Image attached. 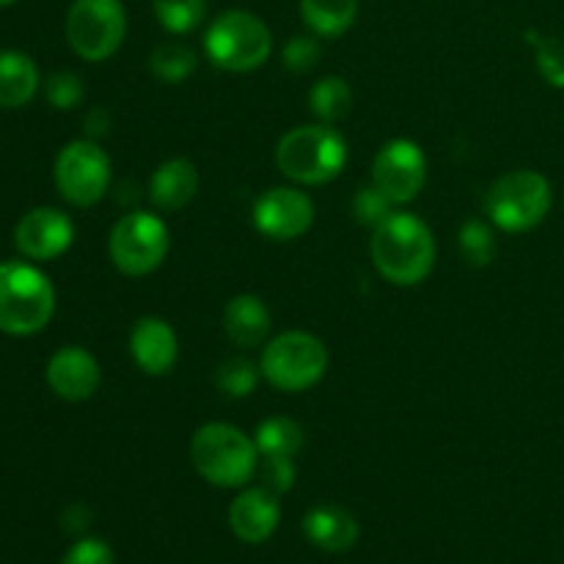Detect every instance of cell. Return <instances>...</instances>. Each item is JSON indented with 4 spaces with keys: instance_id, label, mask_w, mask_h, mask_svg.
Listing matches in <instances>:
<instances>
[{
    "instance_id": "obj_1",
    "label": "cell",
    "mask_w": 564,
    "mask_h": 564,
    "mask_svg": "<svg viewBox=\"0 0 564 564\" xmlns=\"http://www.w3.org/2000/svg\"><path fill=\"white\" fill-rule=\"evenodd\" d=\"M369 251L378 273L397 286H413L433 273V231L411 213H391L383 224L375 226Z\"/></svg>"
},
{
    "instance_id": "obj_2",
    "label": "cell",
    "mask_w": 564,
    "mask_h": 564,
    "mask_svg": "<svg viewBox=\"0 0 564 564\" xmlns=\"http://www.w3.org/2000/svg\"><path fill=\"white\" fill-rule=\"evenodd\" d=\"M257 441L231 424L213 422L191 438V463L215 488H240L259 468Z\"/></svg>"
},
{
    "instance_id": "obj_3",
    "label": "cell",
    "mask_w": 564,
    "mask_h": 564,
    "mask_svg": "<svg viewBox=\"0 0 564 564\" xmlns=\"http://www.w3.org/2000/svg\"><path fill=\"white\" fill-rule=\"evenodd\" d=\"M281 174L301 185H325L347 165V141L330 124H306L286 132L275 149Z\"/></svg>"
},
{
    "instance_id": "obj_4",
    "label": "cell",
    "mask_w": 564,
    "mask_h": 564,
    "mask_svg": "<svg viewBox=\"0 0 564 564\" xmlns=\"http://www.w3.org/2000/svg\"><path fill=\"white\" fill-rule=\"evenodd\" d=\"M55 290L47 275L28 262L0 264V330L11 336L39 334L53 319Z\"/></svg>"
},
{
    "instance_id": "obj_5",
    "label": "cell",
    "mask_w": 564,
    "mask_h": 564,
    "mask_svg": "<svg viewBox=\"0 0 564 564\" xmlns=\"http://www.w3.org/2000/svg\"><path fill=\"white\" fill-rule=\"evenodd\" d=\"M204 50L218 69L251 72L270 58L273 36L257 14L231 9L209 25L207 36H204Z\"/></svg>"
},
{
    "instance_id": "obj_6",
    "label": "cell",
    "mask_w": 564,
    "mask_h": 564,
    "mask_svg": "<svg viewBox=\"0 0 564 564\" xmlns=\"http://www.w3.org/2000/svg\"><path fill=\"white\" fill-rule=\"evenodd\" d=\"M328 369V347L306 330H286L275 336L262 352L259 372L279 391H306L323 380Z\"/></svg>"
},
{
    "instance_id": "obj_7",
    "label": "cell",
    "mask_w": 564,
    "mask_h": 564,
    "mask_svg": "<svg viewBox=\"0 0 564 564\" xmlns=\"http://www.w3.org/2000/svg\"><path fill=\"white\" fill-rule=\"evenodd\" d=\"M551 209V185L538 171H510L490 185L485 213L501 231H529L543 224Z\"/></svg>"
},
{
    "instance_id": "obj_8",
    "label": "cell",
    "mask_w": 564,
    "mask_h": 564,
    "mask_svg": "<svg viewBox=\"0 0 564 564\" xmlns=\"http://www.w3.org/2000/svg\"><path fill=\"white\" fill-rule=\"evenodd\" d=\"M127 36V14L121 0H75L66 14V39L86 61H105Z\"/></svg>"
},
{
    "instance_id": "obj_9",
    "label": "cell",
    "mask_w": 564,
    "mask_h": 564,
    "mask_svg": "<svg viewBox=\"0 0 564 564\" xmlns=\"http://www.w3.org/2000/svg\"><path fill=\"white\" fill-rule=\"evenodd\" d=\"M171 237L169 226L152 213H127L113 226L108 240L110 259L124 275H147L163 264L169 253Z\"/></svg>"
},
{
    "instance_id": "obj_10",
    "label": "cell",
    "mask_w": 564,
    "mask_h": 564,
    "mask_svg": "<svg viewBox=\"0 0 564 564\" xmlns=\"http://www.w3.org/2000/svg\"><path fill=\"white\" fill-rule=\"evenodd\" d=\"M55 187L72 207H91L108 193L110 158L94 141H72L55 158Z\"/></svg>"
},
{
    "instance_id": "obj_11",
    "label": "cell",
    "mask_w": 564,
    "mask_h": 564,
    "mask_svg": "<svg viewBox=\"0 0 564 564\" xmlns=\"http://www.w3.org/2000/svg\"><path fill=\"white\" fill-rule=\"evenodd\" d=\"M427 180V160L419 143L394 138L386 143L372 163V185L380 187L394 204H408L422 193Z\"/></svg>"
},
{
    "instance_id": "obj_12",
    "label": "cell",
    "mask_w": 564,
    "mask_h": 564,
    "mask_svg": "<svg viewBox=\"0 0 564 564\" xmlns=\"http://www.w3.org/2000/svg\"><path fill=\"white\" fill-rule=\"evenodd\" d=\"M314 224V204L297 187H270L253 204V226L268 240H297Z\"/></svg>"
},
{
    "instance_id": "obj_13",
    "label": "cell",
    "mask_w": 564,
    "mask_h": 564,
    "mask_svg": "<svg viewBox=\"0 0 564 564\" xmlns=\"http://www.w3.org/2000/svg\"><path fill=\"white\" fill-rule=\"evenodd\" d=\"M75 240V226L69 215H64L55 207H36L17 224L14 242L22 257L36 259V262H50L69 251Z\"/></svg>"
},
{
    "instance_id": "obj_14",
    "label": "cell",
    "mask_w": 564,
    "mask_h": 564,
    "mask_svg": "<svg viewBox=\"0 0 564 564\" xmlns=\"http://www.w3.org/2000/svg\"><path fill=\"white\" fill-rule=\"evenodd\" d=\"M99 364L86 347H61L47 364V386L66 402H83L99 389Z\"/></svg>"
},
{
    "instance_id": "obj_15",
    "label": "cell",
    "mask_w": 564,
    "mask_h": 564,
    "mask_svg": "<svg viewBox=\"0 0 564 564\" xmlns=\"http://www.w3.org/2000/svg\"><path fill=\"white\" fill-rule=\"evenodd\" d=\"M281 505L279 494L268 488L242 490L229 507V527L242 543H264L279 529Z\"/></svg>"
},
{
    "instance_id": "obj_16",
    "label": "cell",
    "mask_w": 564,
    "mask_h": 564,
    "mask_svg": "<svg viewBox=\"0 0 564 564\" xmlns=\"http://www.w3.org/2000/svg\"><path fill=\"white\" fill-rule=\"evenodd\" d=\"M130 352L141 372L160 378L174 369L180 356V341L174 328L160 317H141L130 334Z\"/></svg>"
},
{
    "instance_id": "obj_17",
    "label": "cell",
    "mask_w": 564,
    "mask_h": 564,
    "mask_svg": "<svg viewBox=\"0 0 564 564\" xmlns=\"http://www.w3.org/2000/svg\"><path fill=\"white\" fill-rule=\"evenodd\" d=\"M198 191V169L185 158L165 160L149 182V198L160 213H176L187 207Z\"/></svg>"
},
{
    "instance_id": "obj_18",
    "label": "cell",
    "mask_w": 564,
    "mask_h": 564,
    "mask_svg": "<svg viewBox=\"0 0 564 564\" xmlns=\"http://www.w3.org/2000/svg\"><path fill=\"white\" fill-rule=\"evenodd\" d=\"M303 532L317 545L319 551L328 554H341L352 549L358 540V523L347 510L334 505H319L303 518Z\"/></svg>"
},
{
    "instance_id": "obj_19",
    "label": "cell",
    "mask_w": 564,
    "mask_h": 564,
    "mask_svg": "<svg viewBox=\"0 0 564 564\" xmlns=\"http://www.w3.org/2000/svg\"><path fill=\"white\" fill-rule=\"evenodd\" d=\"M224 328L237 347H259L270 334V312L262 297L235 295L226 303Z\"/></svg>"
},
{
    "instance_id": "obj_20",
    "label": "cell",
    "mask_w": 564,
    "mask_h": 564,
    "mask_svg": "<svg viewBox=\"0 0 564 564\" xmlns=\"http://www.w3.org/2000/svg\"><path fill=\"white\" fill-rule=\"evenodd\" d=\"M39 91V69L25 53H0V108H22Z\"/></svg>"
},
{
    "instance_id": "obj_21",
    "label": "cell",
    "mask_w": 564,
    "mask_h": 564,
    "mask_svg": "<svg viewBox=\"0 0 564 564\" xmlns=\"http://www.w3.org/2000/svg\"><path fill=\"white\" fill-rule=\"evenodd\" d=\"M358 14V0H301V17L312 33L325 39L350 31Z\"/></svg>"
},
{
    "instance_id": "obj_22",
    "label": "cell",
    "mask_w": 564,
    "mask_h": 564,
    "mask_svg": "<svg viewBox=\"0 0 564 564\" xmlns=\"http://www.w3.org/2000/svg\"><path fill=\"white\" fill-rule=\"evenodd\" d=\"M257 449L262 457H295L303 446V430L292 419H264L257 427Z\"/></svg>"
},
{
    "instance_id": "obj_23",
    "label": "cell",
    "mask_w": 564,
    "mask_h": 564,
    "mask_svg": "<svg viewBox=\"0 0 564 564\" xmlns=\"http://www.w3.org/2000/svg\"><path fill=\"white\" fill-rule=\"evenodd\" d=\"M312 110L325 121V124H334V121H341L352 108V91L341 77L330 75L323 77L317 86L312 88Z\"/></svg>"
},
{
    "instance_id": "obj_24",
    "label": "cell",
    "mask_w": 564,
    "mask_h": 564,
    "mask_svg": "<svg viewBox=\"0 0 564 564\" xmlns=\"http://www.w3.org/2000/svg\"><path fill=\"white\" fill-rule=\"evenodd\" d=\"M149 66H152V72L163 83H182L196 69V53L187 44L165 42L154 50Z\"/></svg>"
},
{
    "instance_id": "obj_25",
    "label": "cell",
    "mask_w": 564,
    "mask_h": 564,
    "mask_svg": "<svg viewBox=\"0 0 564 564\" xmlns=\"http://www.w3.org/2000/svg\"><path fill=\"white\" fill-rule=\"evenodd\" d=\"M154 17L169 33H191L207 14V0H152Z\"/></svg>"
},
{
    "instance_id": "obj_26",
    "label": "cell",
    "mask_w": 564,
    "mask_h": 564,
    "mask_svg": "<svg viewBox=\"0 0 564 564\" xmlns=\"http://www.w3.org/2000/svg\"><path fill=\"white\" fill-rule=\"evenodd\" d=\"M460 251L466 257V262L474 264V268L490 264L496 257L494 229L488 224H482V220H468L460 229Z\"/></svg>"
},
{
    "instance_id": "obj_27",
    "label": "cell",
    "mask_w": 564,
    "mask_h": 564,
    "mask_svg": "<svg viewBox=\"0 0 564 564\" xmlns=\"http://www.w3.org/2000/svg\"><path fill=\"white\" fill-rule=\"evenodd\" d=\"M215 383L220 386V391H224L226 397L240 400V397H248L257 389L259 369L253 367L251 361H246V358H229V361H224L218 367Z\"/></svg>"
},
{
    "instance_id": "obj_28",
    "label": "cell",
    "mask_w": 564,
    "mask_h": 564,
    "mask_svg": "<svg viewBox=\"0 0 564 564\" xmlns=\"http://www.w3.org/2000/svg\"><path fill=\"white\" fill-rule=\"evenodd\" d=\"M391 207H394V202H391V198L375 185L361 187V191H358V196H356V202H352L356 218L361 220V224H367V226L383 224V220L389 218L391 213H394Z\"/></svg>"
},
{
    "instance_id": "obj_29",
    "label": "cell",
    "mask_w": 564,
    "mask_h": 564,
    "mask_svg": "<svg viewBox=\"0 0 564 564\" xmlns=\"http://www.w3.org/2000/svg\"><path fill=\"white\" fill-rule=\"evenodd\" d=\"M47 99L61 110H69L80 105L83 83L75 72H55L47 80Z\"/></svg>"
},
{
    "instance_id": "obj_30",
    "label": "cell",
    "mask_w": 564,
    "mask_h": 564,
    "mask_svg": "<svg viewBox=\"0 0 564 564\" xmlns=\"http://www.w3.org/2000/svg\"><path fill=\"white\" fill-rule=\"evenodd\" d=\"M319 61V42L314 36H292L284 47V64L292 72L314 69Z\"/></svg>"
},
{
    "instance_id": "obj_31",
    "label": "cell",
    "mask_w": 564,
    "mask_h": 564,
    "mask_svg": "<svg viewBox=\"0 0 564 564\" xmlns=\"http://www.w3.org/2000/svg\"><path fill=\"white\" fill-rule=\"evenodd\" d=\"M61 564H113V551L102 540L86 538L66 551Z\"/></svg>"
},
{
    "instance_id": "obj_32",
    "label": "cell",
    "mask_w": 564,
    "mask_h": 564,
    "mask_svg": "<svg viewBox=\"0 0 564 564\" xmlns=\"http://www.w3.org/2000/svg\"><path fill=\"white\" fill-rule=\"evenodd\" d=\"M292 485H295V463H292V457H264V488L281 496Z\"/></svg>"
},
{
    "instance_id": "obj_33",
    "label": "cell",
    "mask_w": 564,
    "mask_h": 564,
    "mask_svg": "<svg viewBox=\"0 0 564 564\" xmlns=\"http://www.w3.org/2000/svg\"><path fill=\"white\" fill-rule=\"evenodd\" d=\"M540 69L554 86H564V44L543 42L540 44Z\"/></svg>"
},
{
    "instance_id": "obj_34",
    "label": "cell",
    "mask_w": 564,
    "mask_h": 564,
    "mask_svg": "<svg viewBox=\"0 0 564 564\" xmlns=\"http://www.w3.org/2000/svg\"><path fill=\"white\" fill-rule=\"evenodd\" d=\"M11 3H17V0H0V6H11Z\"/></svg>"
}]
</instances>
